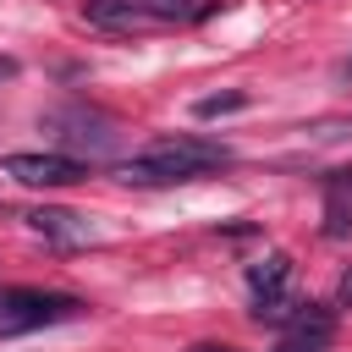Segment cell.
Here are the masks:
<instances>
[{"label": "cell", "instance_id": "cell-9", "mask_svg": "<svg viewBox=\"0 0 352 352\" xmlns=\"http://www.w3.org/2000/svg\"><path fill=\"white\" fill-rule=\"evenodd\" d=\"M154 22H187V16H198L204 6H192V0H138Z\"/></svg>", "mask_w": 352, "mask_h": 352}, {"label": "cell", "instance_id": "cell-1", "mask_svg": "<svg viewBox=\"0 0 352 352\" xmlns=\"http://www.w3.org/2000/svg\"><path fill=\"white\" fill-rule=\"evenodd\" d=\"M226 160H231L226 143H204V138H160V143H148L143 154H132L116 176H121L126 187H170V182H192V176H204V170H214V165H226Z\"/></svg>", "mask_w": 352, "mask_h": 352}, {"label": "cell", "instance_id": "cell-12", "mask_svg": "<svg viewBox=\"0 0 352 352\" xmlns=\"http://www.w3.org/2000/svg\"><path fill=\"white\" fill-rule=\"evenodd\" d=\"M336 302H341V308H352V270L341 275V286H336Z\"/></svg>", "mask_w": 352, "mask_h": 352}, {"label": "cell", "instance_id": "cell-3", "mask_svg": "<svg viewBox=\"0 0 352 352\" xmlns=\"http://www.w3.org/2000/svg\"><path fill=\"white\" fill-rule=\"evenodd\" d=\"M77 314H82L77 297L33 292V286H0V341L6 336H28V330H44V324H60V319H77Z\"/></svg>", "mask_w": 352, "mask_h": 352}, {"label": "cell", "instance_id": "cell-13", "mask_svg": "<svg viewBox=\"0 0 352 352\" xmlns=\"http://www.w3.org/2000/svg\"><path fill=\"white\" fill-rule=\"evenodd\" d=\"M187 352H236V346H214V341H198V346H187Z\"/></svg>", "mask_w": 352, "mask_h": 352}, {"label": "cell", "instance_id": "cell-8", "mask_svg": "<svg viewBox=\"0 0 352 352\" xmlns=\"http://www.w3.org/2000/svg\"><path fill=\"white\" fill-rule=\"evenodd\" d=\"M82 16H88L94 28H138L148 11H143L138 0H82Z\"/></svg>", "mask_w": 352, "mask_h": 352}, {"label": "cell", "instance_id": "cell-7", "mask_svg": "<svg viewBox=\"0 0 352 352\" xmlns=\"http://www.w3.org/2000/svg\"><path fill=\"white\" fill-rule=\"evenodd\" d=\"M280 330H286V336H319V341H330V336H336V314L319 308V302H292V314H286Z\"/></svg>", "mask_w": 352, "mask_h": 352}, {"label": "cell", "instance_id": "cell-14", "mask_svg": "<svg viewBox=\"0 0 352 352\" xmlns=\"http://www.w3.org/2000/svg\"><path fill=\"white\" fill-rule=\"evenodd\" d=\"M346 77H352V60H346Z\"/></svg>", "mask_w": 352, "mask_h": 352}, {"label": "cell", "instance_id": "cell-6", "mask_svg": "<svg viewBox=\"0 0 352 352\" xmlns=\"http://www.w3.org/2000/svg\"><path fill=\"white\" fill-rule=\"evenodd\" d=\"M286 275H292V258H286V253H270V258L248 264V292H253V302H280V297H286Z\"/></svg>", "mask_w": 352, "mask_h": 352}, {"label": "cell", "instance_id": "cell-11", "mask_svg": "<svg viewBox=\"0 0 352 352\" xmlns=\"http://www.w3.org/2000/svg\"><path fill=\"white\" fill-rule=\"evenodd\" d=\"M324 346H330V341H319V336H286L275 352H324Z\"/></svg>", "mask_w": 352, "mask_h": 352}, {"label": "cell", "instance_id": "cell-4", "mask_svg": "<svg viewBox=\"0 0 352 352\" xmlns=\"http://www.w3.org/2000/svg\"><path fill=\"white\" fill-rule=\"evenodd\" d=\"M6 176L22 182V187H72L88 176V165L77 154H6Z\"/></svg>", "mask_w": 352, "mask_h": 352}, {"label": "cell", "instance_id": "cell-5", "mask_svg": "<svg viewBox=\"0 0 352 352\" xmlns=\"http://www.w3.org/2000/svg\"><path fill=\"white\" fill-rule=\"evenodd\" d=\"M28 226L38 231V236H50V242H60V248H82L88 236H94V226L82 220V214H72V209H33L28 214Z\"/></svg>", "mask_w": 352, "mask_h": 352}, {"label": "cell", "instance_id": "cell-10", "mask_svg": "<svg viewBox=\"0 0 352 352\" xmlns=\"http://www.w3.org/2000/svg\"><path fill=\"white\" fill-rule=\"evenodd\" d=\"M242 104H248V94L231 88V94H209V99H198V116L214 121V116H231V110H242Z\"/></svg>", "mask_w": 352, "mask_h": 352}, {"label": "cell", "instance_id": "cell-2", "mask_svg": "<svg viewBox=\"0 0 352 352\" xmlns=\"http://www.w3.org/2000/svg\"><path fill=\"white\" fill-rule=\"evenodd\" d=\"M44 126L55 132V143H66V148H77V154H88V160L116 154V148H121V138H126V132H121V121H116L110 110H94V104H82V99L44 110Z\"/></svg>", "mask_w": 352, "mask_h": 352}]
</instances>
